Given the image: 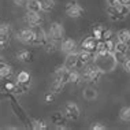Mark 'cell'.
Masks as SVG:
<instances>
[{
  "label": "cell",
  "instance_id": "d6a6232c",
  "mask_svg": "<svg viewBox=\"0 0 130 130\" xmlns=\"http://www.w3.org/2000/svg\"><path fill=\"white\" fill-rule=\"evenodd\" d=\"M55 94L51 90V92H48V93H45V96H44V100H45V103H48V104H51V103H54V100H55Z\"/></svg>",
  "mask_w": 130,
  "mask_h": 130
},
{
  "label": "cell",
  "instance_id": "d590c367",
  "mask_svg": "<svg viewBox=\"0 0 130 130\" xmlns=\"http://www.w3.org/2000/svg\"><path fill=\"white\" fill-rule=\"evenodd\" d=\"M90 129H92V130H104L105 126L104 125H100V123H93L92 126H90Z\"/></svg>",
  "mask_w": 130,
  "mask_h": 130
},
{
  "label": "cell",
  "instance_id": "9a60e30c",
  "mask_svg": "<svg viewBox=\"0 0 130 130\" xmlns=\"http://www.w3.org/2000/svg\"><path fill=\"white\" fill-rule=\"evenodd\" d=\"M66 121L67 118L64 117L63 112H54L51 115V123H54L56 129H66Z\"/></svg>",
  "mask_w": 130,
  "mask_h": 130
},
{
  "label": "cell",
  "instance_id": "30bf717a",
  "mask_svg": "<svg viewBox=\"0 0 130 130\" xmlns=\"http://www.w3.org/2000/svg\"><path fill=\"white\" fill-rule=\"evenodd\" d=\"M15 81H17V84L22 88L23 90H29L30 89V84H31V75L29 74L27 71H19L18 74H17V78H15Z\"/></svg>",
  "mask_w": 130,
  "mask_h": 130
},
{
  "label": "cell",
  "instance_id": "836d02e7",
  "mask_svg": "<svg viewBox=\"0 0 130 130\" xmlns=\"http://www.w3.org/2000/svg\"><path fill=\"white\" fill-rule=\"evenodd\" d=\"M122 67H123V70L126 73H130V58L125 59V62L122 63Z\"/></svg>",
  "mask_w": 130,
  "mask_h": 130
},
{
  "label": "cell",
  "instance_id": "4dcf8cb0",
  "mask_svg": "<svg viewBox=\"0 0 130 130\" xmlns=\"http://www.w3.org/2000/svg\"><path fill=\"white\" fill-rule=\"evenodd\" d=\"M108 6H119V4H126L130 6V0H107Z\"/></svg>",
  "mask_w": 130,
  "mask_h": 130
},
{
  "label": "cell",
  "instance_id": "ba28073f",
  "mask_svg": "<svg viewBox=\"0 0 130 130\" xmlns=\"http://www.w3.org/2000/svg\"><path fill=\"white\" fill-rule=\"evenodd\" d=\"M17 38L25 45H33V40H34V29L30 26L25 27V29L19 30L17 33Z\"/></svg>",
  "mask_w": 130,
  "mask_h": 130
},
{
  "label": "cell",
  "instance_id": "4fadbf2b",
  "mask_svg": "<svg viewBox=\"0 0 130 130\" xmlns=\"http://www.w3.org/2000/svg\"><path fill=\"white\" fill-rule=\"evenodd\" d=\"M97 45H99V40H97L96 37H94V36H88L86 38H84V40H82V43H81V48L96 54Z\"/></svg>",
  "mask_w": 130,
  "mask_h": 130
},
{
  "label": "cell",
  "instance_id": "ac0fdd59",
  "mask_svg": "<svg viewBox=\"0 0 130 130\" xmlns=\"http://www.w3.org/2000/svg\"><path fill=\"white\" fill-rule=\"evenodd\" d=\"M12 77V67L10 64H7L6 62H2L0 64V78L3 81H7Z\"/></svg>",
  "mask_w": 130,
  "mask_h": 130
},
{
  "label": "cell",
  "instance_id": "e0dca14e",
  "mask_svg": "<svg viewBox=\"0 0 130 130\" xmlns=\"http://www.w3.org/2000/svg\"><path fill=\"white\" fill-rule=\"evenodd\" d=\"M33 58H34L33 51H29V50H22L17 54V59L22 63H31L33 62Z\"/></svg>",
  "mask_w": 130,
  "mask_h": 130
},
{
  "label": "cell",
  "instance_id": "e575fe53",
  "mask_svg": "<svg viewBox=\"0 0 130 130\" xmlns=\"http://www.w3.org/2000/svg\"><path fill=\"white\" fill-rule=\"evenodd\" d=\"M29 2H30V0H14L15 6H18V7H26Z\"/></svg>",
  "mask_w": 130,
  "mask_h": 130
},
{
  "label": "cell",
  "instance_id": "83f0119b",
  "mask_svg": "<svg viewBox=\"0 0 130 130\" xmlns=\"http://www.w3.org/2000/svg\"><path fill=\"white\" fill-rule=\"evenodd\" d=\"M119 118L123 122H130V107H122L119 111Z\"/></svg>",
  "mask_w": 130,
  "mask_h": 130
},
{
  "label": "cell",
  "instance_id": "4316f807",
  "mask_svg": "<svg viewBox=\"0 0 130 130\" xmlns=\"http://www.w3.org/2000/svg\"><path fill=\"white\" fill-rule=\"evenodd\" d=\"M41 2V7H43L44 12H50L54 10L55 7V0H40Z\"/></svg>",
  "mask_w": 130,
  "mask_h": 130
},
{
  "label": "cell",
  "instance_id": "cb8c5ba5",
  "mask_svg": "<svg viewBox=\"0 0 130 130\" xmlns=\"http://www.w3.org/2000/svg\"><path fill=\"white\" fill-rule=\"evenodd\" d=\"M117 38L119 41H122V43H126V44L130 45V30H127V29L119 30L118 34H117Z\"/></svg>",
  "mask_w": 130,
  "mask_h": 130
},
{
  "label": "cell",
  "instance_id": "5bb4252c",
  "mask_svg": "<svg viewBox=\"0 0 130 130\" xmlns=\"http://www.w3.org/2000/svg\"><path fill=\"white\" fill-rule=\"evenodd\" d=\"M107 15H108V18L111 21H114V22H121V21H123L126 18V15L122 14V11L117 6H108L107 7Z\"/></svg>",
  "mask_w": 130,
  "mask_h": 130
},
{
  "label": "cell",
  "instance_id": "52a82bcc",
  "mask_svg": "<svg viewBox=\"0 0 130 130\" xmlns=\"http://www.w3.org/2000/svg\"><path fill=\"white\" fill-rule=\"evenodd\" d=\"M11 37H12V27H11V25L3 22L2 26H0V47H2V50L6 48L7 45L10 44Z\"/></svg>",
  "mask_w": 130,
  "mask_h": 130
},
{
  "label": "cell",
  "instance_id": "3957f363",
  "mask_svg": "<svg viewBox=\"0 0 130 130\" xmlns=\"http://www.w3.org/2000/svg\"><path fill=\"white\" fill-rule=\"evenodd\" d=\"M23 22L25 25L30 26V27H36V26H43L45 22V18L41 12H31L27 11L23 17Z\"/></svg>",
  "mask_w": 130,
  "mask_h": 130
},
{
  "label": "cell",
  "instance_id": "f1b7e54d",
  "mask_svg": "<svg viewBox=\"0 0 130 130\" xmlns=\"http://www.w3.org/2000/svg\"><path fill=\"white\" fill-rule=\"evenodd\" d=\"M44 50L48 52V54H54V52L58 50V45H56V41H54V40H48L47 41V44L44 45Z\"/></svg>",
  "mask_w": 130,
  "mask_h": 130
},
{
  "label": "cell",
  "instance_id": "d6986e66",
  "mask_svg": "<svg viewBox=\"0 0 130 130\" xmlns=\"http://www.w3.org/2000/svg\"><path fill=\"white\" fill-rule=\"evenodd\" d=\"M78 55H79V60H81V63H82L84 66L85 64H88L89 62H92L93 59H94V52H90V51H86V50H81L78 51Z\"/></svg>",
  "mask_w": 130,
  "mask_h": 130
},
{
  "label": "cell",
  "instance_id": "44dd1931",
  "mask_svg": "<svg viewBox=\"0 0 130 130\" xmlns=\"http://www.w3.org/2000/svg\"><path fill=\"white\" fill-rule=\"evenodd\" d=\"M82 97H84L86 101H93V100H96V97H97V90L94 89V88H86V89H84V92H82Z\"/></svg>",
  "mask_w": 130,
  "mask_h": 130
},
{
  "label": "cell",
  "instance_id": "6da1fadb",
  "mask_svg": "<svg viewBox=\"0 0 130 130\" xmlns=\"http://www.w3.org/2000/svg\"><path fill=\"white\" fill-rule=\"evenodd\" d=\"M104 71L101 70L94 62H89L88 64L84 66L82 71V81H88V82H99L100 78L103 77Z\"/></svg>",
  "mask_w": 130,
  "mask_h": 130
},
{
  "label": "cell",
  "instance_id": "7402d4cb",
  "mask_svg": "<svg viewBox=\"0 0 130 130\" xmlns=\"http://www.w3.org/2000/svg\"><path fill=\"white\" fill-rule=\"evenodd\" d=\"M26 8H27V11H31V12H41L43 11L40 0H30V2L27 3Z\"/></svg>",
  "mask_w": 130,
  "mask_h": 130
},
{
  "label": "cell",
  "instance_id": "8fae6325",
  "mask_svg": "<svg viewBox=\"0 0 130 130\" xmlns=\"http://www.w3.org/2000/svg\"><path fill=\"white\" fill-rule=\"evenodd\" d=\"M64 66H66V67H69L70 70L82 69V67H84V64H82V63H81V60H79V55H78V52H75V54H69L67 56H66Z\"/></svg>",
  "mask_w": 130,
  "mask_h": 130
},
{
  "label": "cell",
  "instance_id": "277c9868",
  "mask_svg": "<svg viewBox=\"0 0 130 130\" xmlns=\"http://www.w3.org/2000/svg\"><path fill=\"white\" fill-rule=\"evenodd\" d=\"M64 27H63L62 23L59 22H52L51 26H50V30H48V36H50L51 40L56 41V43H59V41H63L64 40Z\"/></svg>",
  "mask_w": 130,
  "mask_h": 130
},
{
  "label": "cell",
  "instance_id": "2e32d148",
  "mask_svg": "<svg viewBox=\"0 0 130 130\" xmlns=\"http://www.w3.org/2000/svg\"><path fill=\"white\" fill-rule=\"evenodd\" d=\"M70 71H71V70H70L69 67H66L64 64H63V66H59V67L55 70L54 78L62 79L63 82L69 84V79H70Z\"/></svg>",
  "mask_w": 130,
  "mask_h": 130
},
{
  "label": "cell",
  "instance_id": "7c38bea8",
  "mask_svg": "<svg viewBox=\"0 0 130 130\" xmlns=\"http://www.w3.org/2000/svg\"><path fill=\"white\" fill-rule=\"evenodd\" d=\"M60 50H62V52H64L66 55L75 54V52H78V44H77V41L73 40V38H64V40L62 41Z\"/></svg>",
  "mask_w": 130,
  "mask_h": 130
},
{
  "label": "cell",
  "instance_id": "f546056e",
  "mask_svg": "<svg viewBox=\"0 0 130 130\" xmlns=\"http://www.w3.org/2000/svg\"><path fill=\"white\" fill-rule=\"evenodd\" d=\"M104 30H105V27H104L103 25H96V26L93 27L92 33H93V36L96 37L97 40H101V36H103Z\"/></svg>",
  "mask_w": 130,
  "mask_h": 130
},
{
  "label": "cell",
  "instance_id": "1f68e13d",
  "mask_svg": "<svg viewBox=\"0 0 130 130\" xmlns=\"http://www.w3.org/2000/svg\"><path fill=\"white\" fill-rule=\"evenodd\" d=\"M112 38H114V33H112V30L105 29L104 33H103V36H101V40H103V41H108V40H112Z\"/></svg>",
  "mask_w": 130,
  "mask_h": 130
},
{
  "label": "cell",
  "instance_id": "5b68a950",
  "mask_svg": "<svg viewBox=\"0 0 130 130\" xmlns=\"http://www.w3.org/2000/svg\"><path fill=\"white\" fill-rule=\"evenodd\" d=\"M64 11L70 18H79L84 15V8L78 4L77 0H69L64 6Z\"/></svg>",
  "mask_w": 130,
  "mask_h": 130
},
{
  "label": "cell",
  "instance_id": "8992f818",
  "mask_svg": "<svg viewBox=\"0 0 130 130\" xmlns=\"http://www.w3.org/2000/svg\"><path fill=\"white\" fill-rule=\"evenodd\" d=\"M62 112L67 118V121H77L79 118V107L75 103H73V101H69V103L63 105Z\"/></svg>",
  "mask_w": 130,
  "mask_h": 130
},
{
  "label": "cell",
  "instance_id": "484cf974",
  "mask_svg": "<svg viewBox=\"0 0 130 130\" xmlns=\"http://www.w3.org/2000/svg\"><path fill=\"white\" fill-rule=\"evenodd\" d=\"M81 81H82V74H79L77 70H71V71H70L69 84H79Z\"/></svg>",
  "mask_w": 130,
  "mask_h": 130
},
{
  "label": "cell",
  "instance_id": "7a4b0ae2",
  "mask_svg": "<svg viewBox=\"0 0 130 130\" xmlns=\"http://www.w3.org/2000/svg\"><path fill=\"white\" fill-rule=\"evenodd\" d=\"M93 62L96 63L104 73L105 71H111V70L115 67V64L118 63L114 54H96L94 55Z\"/></svg>",
  "mask_w": 130,
  "mask_h": 130
},
{
  "label": "cell",
  "instance_id": "d4e9b609",
  "mask_svg": "<svg viewBox=\"0 0 130 130\" xmlns=\"http://www.w3.org/2000/svg\"><path fill=\"white\" fill-rule=\"evenodd\" d=\"M129 48H130V45H129V44L122 43V41H119V40L117 41V43H115V52H119V54L127 55Z\"/></svg>",
  "mask_w": 130,
  "mask_h": 130
},
{
  "label": "cell",
  "instance_id": "9c48e42d",
  "mask_svg": "<svg viewBox=\"0 0 130 130\" xmlns=\"http://www.w3.org/2000/svg\"><path fill=\"white\" fill-rule=\"evenodd\" d=\"M34 29V40H33V45L36 47H44L47 44V41L50 40L48 33H45V30L41 26H36Z\"/></svg>",
  "mask_w": 130,
  "mask_h": 130
},
{
  "label": "cell",
  "instance_id": "ffe728a7",
  "mask_svg": "<svg viewBox=\"0 0 130 130\" xmlns=\"http://www.w3.org/2000/svg\"><path fill=\"white\" fill-rule=\"evenodd\" d=\"M64 86H66V82H63L62 79H58V78H54V81H52V84H51V90L54 93H60L63 92V89H64Z\"/></svg>",
  "mask_w": 130,
  "mask_h": 130
},
{
  "label": "cell",
  "instance_id": "603a6c76",
  "mask_svg": "<svg viewBox=\"0 0 130 130\" xmlns=\"http://www.w3.org/2000/svg\"><path fill=\"white\" fill-rule=\"evenodd\" d=\"M31 129L34 130H47L48 129V125L45 123L44 119H31Z\"/></svg>",
  "mask_w": 130,
  "mask_h": 130
}]
</instances>
